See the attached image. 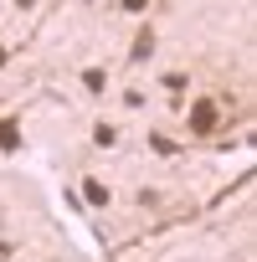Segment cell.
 <instances>
[{
	"instance_id": "7a4b0ae2",
	"label": "cell",
	"mask_w": 257,
	"mask_h": 262,
	"mask_svg": "<svg viewBox=\"0 0 257 262\" xmlns=\"http://www.w3.org/2000/svg\"><path fill=\"white\" fill-rule=\"evenodd\" d=\"M0 149H21V128L11 118H0Z\"/></svg>"
},
{
	"instance_id": "ba28073f",
	"label": "cell",
	"mask_w": 257,
	"mask_h": 262,
	"mask_svg": "<svg viewBox=\"0 0 257 262\" xmlns=\"http://www.w3.org/2000/svg\"><path fill=\"white\" fill-rule=\"evenodd\" d=\"M16 6H26V11H31V6H36V0H16Z\"/></svg>"
},
{
	"instance_id": "52a82bcc",
	"label": "cell",
	"mask_w": 257,
	"mask_h": 262,
	"mask_svg": "<svg viewBox=\"0 0 257 262\" xmlns=\"http://www.w3.org/2000/svg\"><path fill=\"white\" fill-rule=\"evenodd\" d=\"M149 6V0H123V11H144Z\"/></svg>"
},
{
	"instance_id": "8992f818",
	"label": "cell",
	"mask_w": 257,
	"mask_h": 262,
	"mask_svg": "<svg viewBox=\"0 0 257 262\" xmlns=\"http://www.w3.org/2000/svg\"><path fill=\"white\" fill-rule=\"evenodd\" d=\"M185 82H190L185 72H165V88H170V93H185Z\"/></svg>"
},
{
	"instance_id": "3957f363",
	"label": "cell",
	"mask_w": 257,
	"mask_h": 262,
	"mask_svg": "<svg viewBox=\"0 0 257 262\" xmlns=\"http://www.w3.org/2000/svg\"><path fill=\"white\" fill-rule=\"evenodd\" d=\"M82 195H88V206H108V185L103 180H82Z\"/></svg>"
},
{
	"instance_id": "277c9868",
	"label": "cell",
	"mask_w": 257,
	"mask_h": 262,
	"mask_svg": "<svg viewBox=\"0 0 257 262\" xmlns=\"http://www.w3.org/2000/svg\"><path fill=\"white\" fill-rule=\"evenodd\" d=\"M82 88H88V93H103V88H108V77H103L98 67H88V72H82Z\"/></svg>"
},
{
	"instance_id": "5b68a950",
	"label": "cell",
	"mask_w": 257,
	"mask_h": 262,
	"mask_svg": "<svg viewBox=\"0 0 257 262\" xmlns=\"http://www.w3.org/2000/svg\"><path fill=\"white\" fill-rule=\"evenodd\" d=\"M149 52H155V36H149V31H139V41H134V62H144Z\"/></svg>"
},
{
	"instance_id": "9c48e42d",
	"label": "cell",
	"mask_w": 257,
	"mask_h": 262,
	"mask_svg": "<svg viewBox=\"0 0 257 262\" xmlns=\"http://www.w3.org/2000/svg\"><path fill=\"white\" fill-rule=\"evenodd\" d=\"M0 62H6V41H0Z\"/></svg>"
},
{
	"instance_id": "6da1fadb",
	"label": "cell",
	"mask_w": 257,
	"mask_h": 262,
	"mask_svg": "<svg viewBox=\"0 0 257 262\" xmlns=\"http://www.w3.org/2000/svg\"><path fill=\"white\" fill-rule=\"evenodd\" d=\"M190 128H196V134H211V128H216V103H211V98H201V103L190 108Z\"/></svg>"
}]
</instances>
